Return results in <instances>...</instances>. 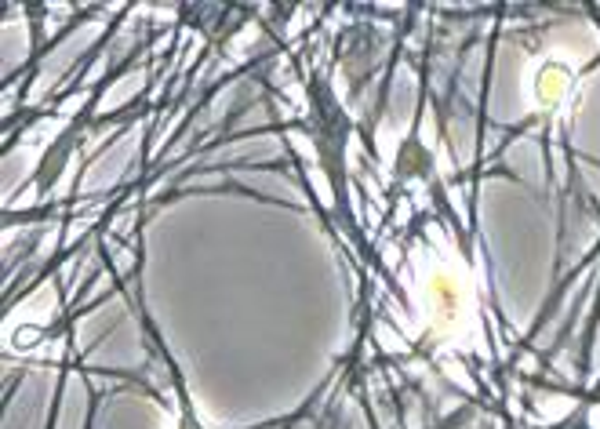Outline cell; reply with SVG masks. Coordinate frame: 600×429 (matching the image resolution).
Wrapping results in <instances>:
<instances>
[{"instance_id": "3957f363", "label": "cell", "mask_w": 600, "mask_h": 429, "mask_svg": "<svg viewBox=\"0 0 600 429\" xmlns=\"http://www.w3.org/2000/svg\"><path fill=\"white\" fill-rule=\"evenodd\" d=\"M430 299L433 306H437V328H448V324H455L462 313V284L451 273H433L430 280Z\"/></svg>"}, {"instance_id": "6da1fadb", "label": "cell", "mask_w": 600, "mask_h": 429, "mask_svg": "<svg viewBox=\"0 0 600 429\" xmlns=\"http://www.w3.org/2000/svg\"><path fill=\"white\" fill-rule=\"evenodd\" d=\"M306 99H310V120L302 128L310 131L313 150H317L320 171L331 186V200H335V215H339L342 230L357 240L360 251H368L364 244V233H360V222L353 215V200H350V139L357 131V120L346 113V106L339 102L335 88H331V77L324 70H313L306 77Z\"/></svg>"}, {"instance_id": "5b68a950", "label": "cell", "mask_w": 600, "mask_h": 429, "mask_svg": "<svg viewBox=\"0 0 600 429\" xmlns=\"http://www.w3.org/2000/svg\"><path fill=\"white\" fill-rule=\"evenodd\" d=\"M531 429H593L590 426V408H586V404H579V408L571 411L568 419L553 422V426H531Z\"/></svg>"}, {"instance_id": "7a4b0ae2", "label": "cell", "mask_w": 600, "mask_h": 429, "mask_svg": "<svg viewBox=\"0 0 600 429\" xmlns=\"http://www.w3.org/2000/svg\"><path fill=\"white\" fill-rule=\"evenodd\" d=\"M153 37L157 33H146V37L135 44V48L124 55L120 62H113V70H106V77L95 84V88L88 91V99H84V106H80L77 113H73L70 120H66V128L55 135V142H51L48 150H44V157H40V164H37V175H33V182H37V197H48L55 186H59V179L66 175V164H70V157L73 153L80 150V142H84V135L91 131V124H95V110H99V99H102V91L110 88L113 80L120 77V73H128L131 66H135V59H139L142 51L150 48L153 44Z\"/></svg>"}, {"instance_id": "277c9868", "label": "cell", "mask_w": 600, "mask_h": 429, "mask_svg": "<svg viewBox=\"0 0 600 429\" xmlns=\"http://www.w3.org/2000/svg\"><path fill=\"white\" fill-rule=\"evenodd\" d=\"M393 175H397V182H404V179H433V157H430V150H426V146L419 142V131H411L408 139L400 142Z\"/></svg>"}, {"instance_id": "8992f818", "label": "cell", "mask_w": 600, "mask_h": 429, "mask_svg": "<svg viewBox=\"0 0 600 429\" xmlns=\"http://www.w3.org/2000/svg\"><path fill=\"white\" fill-rule=\"evenodd\" d=\"M62 390H66V371H62L59 386H55V397H51V408H48V426H44V429H55V422H59V411H62Z\"/></svg>"}]
</instances>
